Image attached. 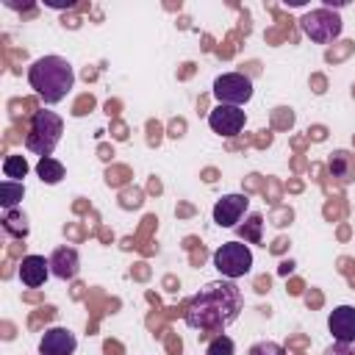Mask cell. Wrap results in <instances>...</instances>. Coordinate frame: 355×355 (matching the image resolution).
<instances>
[{
    "instance_id": "1",
    "label": "cell",
    "mask_w": 355,
    "mask_h": 355,
    "mask_svg": "<svg viewBox=\"0 0 355 355\" xmlns=\"http://www.w3.org/2000/svg\"><path fill=\"white\" fill-rule=\"evenodd\" d=\"M244 311V297L241 288L236 286V280H211L205 283L186 305L183 319L191 330H202V333H222L227 324H233L239 319V313Z\"/></svg>"
},
{
    "instance_id": "2",
    "label": "cell",
    "mask_w": 355,
    "mask_h": 355,
    "mask_svg": "<svg viewBox=\"0 0 355 355\" xmlns=\"http://www.w3.org/2000/svg\"><path fill=\"white\" fill-rule=\"evenodd\" d=\"M28 83L44 105H55L72 92L75 69L61 55H42L28 67Z\"/></svg>"
},
{
    "instance_id": "3",
    "label": "cell",
    "mask_w": 355,
    "mask_h": 355,
    "mask_svg": "<svg viewBox=\"0 0 355 355\" xmlns=\"http://www.w3.org/2000/svg\"><path fill=\"white\" fill-rule=\"evenodd\" d=\"M61 133H64V122H61V116L55 111H36L31 116V128L25 133V147L33 155L47 158L58 147Z\"/></svg>"
},
{
    "instance_id": "4",
    "label": "cell",
    "mask_w": 355,
    "mask_h": 355,
    "mask_svg": "<svg viewBox=\"0 0 355 355\" xmlns=\"http://www.w3.org/2000/svg\"><path fill=\"white\" fill-rule=\"evenodd\" d=\"M211 261H214V269L227 280H239L252 272V252L244 241H225Z\"/></svg>"
},
{
    "instance_id": "5",
    "label": "cell",
    "mask_w": 355,
    "mask_h": 355,
    "mask_svg": "<svg viewBox=\"0 0 355 355\" xmlns=\"http://www.w3.org/2000/svg\"><path fill=\"white\" fill-rule=\"evenodd\" d=\"M300 28H302V33L311 39V42H316V44H330V42H336L338 36H341V28H344V22H341V17L333 11V8H313V11H305L302 14V19H300Z\"/></svg>"
},
{
    "instance_id": "6",
    "label": "cell",
    "mask_w": 355,
    "mask_h": 355,
    "mask_svg": "<svg viewBox=\"0 0 355 355\" xmlns=\"http://www.w3.org/2000/svg\"><path fill=\"white\" fill-rule=\"evenodd\" d=\"M214 97L222 103V105H236V108H241V105H247L250 100H252V94H255V89H252V80L244 75V72H222L216 80H214Z\"/></svg>"
},
{
    "instance_id": "7",
    "label": "cell",
    "mask_w": 355,
    "mask_h": 355,
    "mask_svg": "<svg viewBox=\"0 0 355 355\" xmlns=\"http://www.w3.org/2000/svg\"><path fill=\"white\" fill-rule=\"evenodd\" d=\"M247 211H250V197L247 194H225L214 202L211 216L219 227H239V222L247 216Z\"/></svg>"
},
{
    "instance_id": "8",
    "label": "cell",
    "mask_w": 355,
    "mask_h": 355,
    "mask_svg": "<svg viewBox=\"0 0 355 355\" xmlns=\"http://www.w3.org/2000/svg\"><path fill=\"white\" fill-rule=\"evenodd\" d=\"M244 125H247V114L241 108H236V105H222L219 103L208 114V128L214 133H219V136H236V133L244 130Z\"/></svg>"
},
{
    "instance_id": "9",
    "label": "cell",
    "mask_w": 355,
    "mask_h": 355,
    "mask_svg": "<svg viewBox=\"0 0 355 355\" xmlns=\"http://www.w3.org/2000/svg\"><path fill=\"white\" fill-rule=\"evenodd\" d=\"M78 338L67 327H47L44 336L39 338V355H75Z\"/></svg>"
},
{
    "instance_id": "10",
    "label": "cell",
    "mask_w": 355,
    "mask_h": 355,
    "mask_svg": "<svg viewBox=\"0 0 355 355\" xmlns=\"http://www.w3.org/2000/svg\"><path fill=\"white\" fill-rule=\"evenodd\" d=\"M327 327L336 341L355 344V305H338L327 316Z\"/></svg>"
},
{
    "instance_id": "11",
    "label": "cell",
    "mask_w": 355,
    "mask_h": 355,
    "mask_svg": "<svg viewBox=\"0 0 355 355\" xmlns=\"http://www.w3.org/2000/svg\"><path fill=\"white\" fill-rule=\"evenodd\" d=\"M50 272L58 280H75L80 272V255L75 247H55L50 255Z\"/></svg>"
},
{
    "instance_id": "12",
    "label": "cell",
    "mask_w": 355,
    "mask_h": 355,
    "mask_svg": "<svg viewBox=\"0 0 355 355\" xmlns=\"http://www.w3.org/2000/svg\"><path fill=\"white\" fill-rule=\"evenodd\" d=\"M17 275H19L22 286L39 288V286H44V280L53 275V272H50V258H44V255H25Z\"/></svg>"
},
{
    "instance_id": "13",
    "label": "cell",
    "mask_w": 355,
    "mask_h": 355,
    "mask_svg": "<svg viewBox=\"0 0 355 355\" xmlns=\"http://www.w3.org/2000/svg\"><path fill=\"white\" fill-rule=\"evenodd\" d=\"M327 169L336 180L341 183H355V153L349 150H333V155L327 158Z\"/></svg>"
},
{
    "instance_id": "14",
    "label": "cell",
    "mask_w": 355,
    "mask_h": 355,
    "mask_svg": "<svg viewBox=\"0 0 355 355\" xmlns=\"http://www.w3.org/2000/svg\"><path fill=\"white\" fill-rule=\"evenodd\" d=\"M22 197H25V183L22 180H3L0 183V205H3V211H14L19 202H22Z\"/></svg>"
},
{
    "instance_id": "15",
    "label": "cell",
    "mask_w": 355,
    "mask_h": 355,
    "mask_svg": "<svg viewBox=\"0 0 355 355\" xmlns=\"http://www.w3.org/2000/svg\"><path fill=\"white\" fill-rule=\"evenodd\" d=\"M36 175H39V180H42V183L55 186V183H61V180H64V164H61V161H55L53 155L39 158V164H36Z\"/></svg>"
},
{
    "instance_id": "16",
    "label": "cell",
    "mask_w": 355,
    "mask_h": 355,
    "mask_svg": "<svg viewBox=\"0 0 355 355\" xmlns=\"http://www.w3.org/2000/svg\"><path fill=\"white\" fill-rule=\"evenodd\" d=\"M3 230H6L8 236H14V239H25L28 230H31L28 216H25V214H17V211H6V216H3Z\"/></svg>"
},
{
    "instance_id": "17",
    "label": "cell",
    "mask_w": 355,
    "mask_h": 355,
    "mask_svg": "<svg viewBox=\"0 0 355 355\" xmlns=\"http://www.w3.org/2000/svg\"><path fill=\"white\" fill-rule=\"evenodd\" d=\"M261 227H263V216L261 214H250L244 225H239V233L244 239V244H261Z\"/></svg>"
},
{
    "instance_id": "18",
    "label": "cell",
    "mask_w": 355,
    "mask_h": 355,
    "mask_svg": "<svg viewBox=\"0 0 355 355\" xmlns=\"http://www.w3.org/2000/svg\"><path fill=\"white\" fill-rule=\"evenodd\" d=\"M28 161H25V155H6V161H3V175L8 178V180H22L25 175H28Z\"/></svg>"
},
{
    "instance_id": "19",
    "label": "cell",
    "mask_w": 355,
    "mask_h": 355,
    "mask_svg": "<svg viewBox=\"0 0 355 355\" xmlns=\"http://www.w3.org/2000/svg\"><path fill=\"white\" fill-rule=\"evenodd\" d=\"M233 352H236V344H233V338L225 336V333H216V336L211 338V344L205 347V355H233Z\"/></svg>"
},
{
    "instance_id": "20",
    "label": "cell",
    "mask_w": 355,
    "mask_h": 355,
    "mask_svg": "<svg viewBox=\"0 0 355 355\" xmlns=\"http://www.w3.org/2000/svg\"><path fill=\"white\" fill-rule=\"evenodd\" d=\"M247 355H286V349L277 341H255Z\"/></svg>"
},
{
    "instance_id": "21",
    "label": "cell",
    "mask_w": 355,
    "mask_h": 355,
    "mask_svg": "<svg viewBox=\"0 0 355 355\" xmlns=\"http://www.w3.org/2000/svg\"><path fill=\"white\" fill-rule=\"evenodd\" d=\"M322 355H355V347H352V344H341V341H336V344H330Z\"/></svg>"
}]
</instances>
